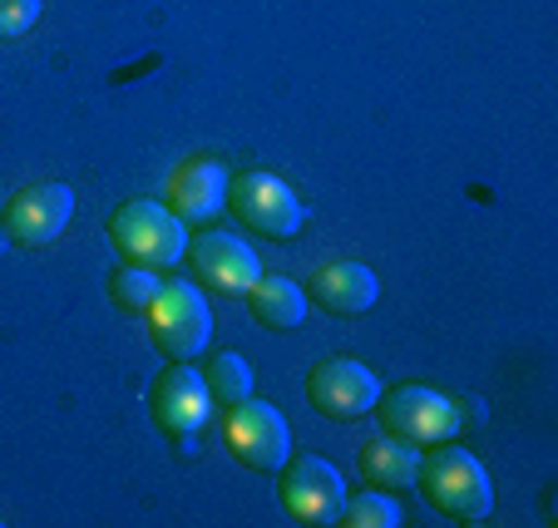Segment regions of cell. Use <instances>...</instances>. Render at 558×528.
<instances>
[{"label": "cell", "mask_w": 558, "mask_h": 528, "mask_svg": "<svg viewBox=\"0 0 558 528\" xmlns=\"http://www.w3.org/2000/svg\"><path fill=\"white\" fill-rule=\"evenodd\" d=\"M203 381H208L218 405H238L253 395V366H247L238 351H218V356H208V366H203Z\"/></svg>", "instance_id": "16"}, {"label": "cell", "mask_w": 558, "mask_h": 528, "mask_svg": "<svg viewBox=\"0 0 558 528\" xmlns=\"http://www.w3.org/2000/svg\"><path fill=\"white\" fill-rule=\"evenodd\" d=\"M40 21V0H0V40H15Z\"/></svg>", "instance_id": "19"}, {"label": "cell", "mask_w": 558, "mask_h": 528, "mask_svg": "<svg viewBox=\"0 0 558 528\" xmlns=\"http://www.w3.org/2000/svg\"><path fill=\"white\" fill-rule=\"evenodd\" d=\"M380 282L366 262H327L312 272V302L331 317H361L376 307Z\"/></svg>", "instance_id": "13"}, {"label": "cell", "mask_w": 558, "mask_h": 528, "mask_svg": "<svg viewBox=\"0 0 558 528\" xmlns=\"http://www.w3.org/2000/svg\"><path fill=\"white\" fill-rule=\"evenodd\" d=\"M376 415L386 425V434L411 444H445L450 434H460V405L454 395L435 391V385H396L380 391Z\"/></svg>", "instance_id": "6"}, {"label": "cell", "mask_w": 558, "mask_h": 528, "mask_svg": "<svg viewBox=\"0 0 558 528\" xmlns=\"http://www.w3.org/2000/svg\"><path fill=\"white\" fill-rule=\"evenodd\" d=\"M415 484L425 489V499H430L440 514L460 518V524H480V518H489V508H495L489 469L480 465L470 450H460V444H445L440 455L421 459Z\"/></svg>", "instance_id": "3"}, {"label": "cell", "mask_w": 558, "mask_h": 528, "mask_svg": "<svg viewBox=\"0 0 558 528\" xmlns=\"http://www.w3.org/2000/svg\"><path fill=\"white\" fill-rule=\"evenodd\" d=\"M70 218H74V193L64 183H31V188H21L5 202L0 228H5L11 247H50L70 228Z\"/></svg>", "instance_id": "9"}, {"label": "cell", "mask_w": 558, "mask_h": 528, "mask_svg": "<svg viewBox=\"0 0 558 528\" xmlns=\"http://www.w3.org/2000/svg\"><path fill=\"white\" fill-rule=\"evenodd\" d=\"M361 479L376 489H405L415 484V475H421V444L411 440H396V434H376V440L361 444Z\"/></svg>", "instance_id": "14"}, {"label": "cell", "mask_w": 558, "mask_h": 528, "mask_svg": "<svg viewBox=\"0 0 558 528\" xmlns=\"http://www.w3.org/2000/svg\"><path fill=\"white\" fill-rule=\"evenodd\" d=\"M144 317H148L154 346L173 360L203 356L213 341V307H208V296H203V286L189 282V277H169V282L158 286V296L148 302Z\"/></svg>", "instance_id": "2"}, {"label": "cell", "mask_w": 558, "mask_h": 528, "mask_svg": "<svg viewBox=\"0 0 558 528\" xmlns=\"http://www.w3.org/2000/svg\"><path fill=\"white\" fill-rule=\"evenodd\" d=\"M5 247H11V237H5V228H0V253H5Z\"/></svg>", "instance_id": "20"}, {"label": "cell", "mask_w": 558, "mask_h": 528, "mask_svg": "<svg viewBox=\"0 0 558 528\" xmlns=\"http://www.w3.org/2000/svg\"><path fill=\"white\" fill-rule=\"evenodd\" d=\"M247 311L267 331H296L306 321V292L287 277H257L247 292Z\"/></svg>", "instance_id": "15"}, {"label": "cell", "mask_w": 558, "mask_h": 528, "mask_svg": "<svg viewBox=\"0 0 558 528\" xmlns=\"http://www.w3.org/2000/svg\"><path fill=\"white\" fill-rule=\"evenodd\" d=\"M158 286H163V277H158L154 267H138V262H119L114 277H109V296H114L124 311H148Z\"/></svg>", "instance_id": "17"}, {"label": "cell", "mask_w": 558, "mask_h": 528, "mask_svg": "<svg viewBox=\"0 0 558 528\" xmlns=\"http://www.w3.org/2000/svg\"><path fill=\"white\" fill-rule=\"evenodd\" d=\"M109 243H114L119 262H138L163 272V267L183 262V253H189V222L169 202L134 198L109 212Z\"/></svg>", "instance_id": "1"}, {"label": "cell", "mask_w": 558, "mask_h": 528, "mask_svg": "<svg viewBox=\"0 0 558 528\" xmlns=\"http://www.w3.org/2000/svg\"><path fill=\"white\" fill-rule=\"evenodd\" d=\"M189 267L193 277H203V286H213L218 296H247L253 282L263 277V262L257 253L232 233H203V237H189Z\"/></svg>", "instance_id": "11"}, {"label": "cell", "mask_w": 558, "mask_h": 528, "mask_svg": "<svg viewBox=\"0 0 558 528\" xmlns=\"http://www.w3.org/2000/svg\"><path fill=\"white\" fill-rule=\"evenodd\" d=\"M228 208L243 218V228H253L257 237H272V243H287V237L302 233L306 208L292 193V183H282L277 173H238L228 183Z\"/></svg>", "instance_id": "5"}, {"label": "cell", "mask_w": 558, "mask_h": 528, "mask_svg": "<svg viewBox=\"0 0 558 528\" xmlns=\"http://www.w3.org/2000/svg\"><path fill=\"white\" fill-rule=\"evenodd\" d=\"M213 391L203 381V370H193L189 360H173L169 370H158L154 395H148V410H154V425L163 434H193L208 425L213 415Z\"/></svg>", "instance_id": "10"}, {"label": "cell", "mask_w": 558, "mask_h": 528, "mask_svg": "<svg viewBox=\"0 0 558 528\" xmlns=\"http://www.w3.org/2000/svg\"><path fill=\"white\" fill-rule=\"evenodd\" d=\"M347 504L337 465L322 455H296L282 465V508L296 524H337Z\"/></svg>", "instance_id": "8"}, {"label": "cell", "mask_w": 558, "mask_h": 528, "mask_svg": "<svg viewBox=\"0 0 558 528\" xmlns=\"http://www.w3.org/2000/svg\"><path fill=\"white\" fill-rule=\"evenodd\" d=\"M401 504L386 494V489H366V494H356V499H347L341 504V518L337 524H347V528H401Z\"/></svg>", "instance_id": "18"}, {"label": "cell", "mask_w": 558, "mask_h": 528, "mask_svg": "<svg viewBox=\"0 0 558 528\" xmlns=\"http://www.w3.org/2000/svg\"><path fill=\"white\" fill-rule=\"evenodd\" d=\"M306 401L322 415H331V420H361V415L376 410L380 381H376V370L361 366V360L331 356L306 370Z\"/></svg>", "instance_id": "7"}, {"label": "cell", "mask_w": 558, "mask_h": 528, "mask_svg": "<svg viewBox=\"0 0 558 528\" xmlns=\"http://www.w3.org/2000/svg\"><path fill=\"white\" fill-rule=\"evenodd\" d=\"M228 183H232V173L222 169L218 159H189L169 179V198L163 202H169L183 222H208L228 208Z\"/></svg>", "instance_id": "12"}, {"label": "cell", "mask_w": 558, "mask_h": 528, "mask_svg": "<svg viewBox=\"0 0 558 528\" xmlns=\"http://www.w3.org/2000/svg\"><path fill=\"white\" fill-rule=\"evenodd\" d=\"M222 440H228L232 459L257 475H282V465L292 459V425L282 420V410L267 401H238L228 405V420H222Z\"/></svg>", "instance_id": "4"}]
</instances>
